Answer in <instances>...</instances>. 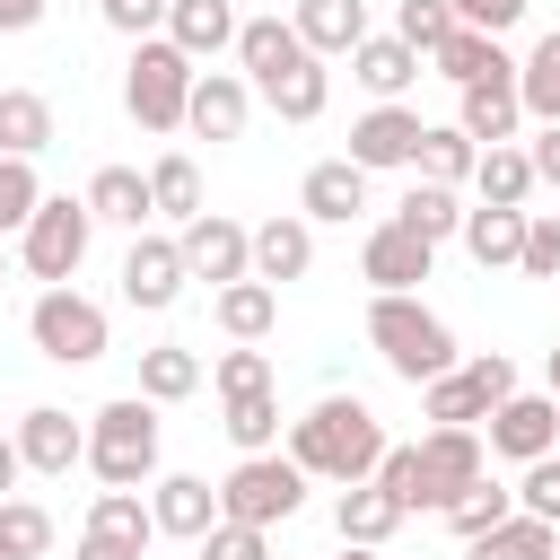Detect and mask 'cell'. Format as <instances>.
I'll use <instances>...</instances> for the list:
<instances>
[{
    "label": "cell",
    "mask_w": 560,
    "mask_h": 560,
    "mask_svg": "<svg viewBox=\"0 0 560 560\" xmlns=\"http://www.w3.org/2000/svg\"><path fill=\"white\" fill-rule=\"evenodd\" d=\"M472 481H481V438L472 429H429L420 446H385V464H376V490H394L402 516L411 508H455Z\"/></svg>",
    "instance_id": "7a4b0ae2"
},
{
    "label": "cell",
    "mask_w": 560,
    "mask_h": 560,
    "mask_svg": "<svg viewBox=\"0 0 560 560\" xmlns=\"http://www.w3.org/2000/svg\"><path fill=\"white\" fill-rule=\"evenodd\" d=\"M79 560H140V542H105V534H79Z\"/></svg>",
    "instance_id": "f5cc1de1"
},
{
    "label": "cell",
    "mask_w": 560,
    "mask_h": 560,
    "mask_svg": "<svg viewBox=\"0 0 560 560\" xmlns=\"http://www.w3.org/2000/svg\"><path fill=\"white\" fill-rule=\"evenodd\" d=\"M429 254H438V245H420L402 219H385V228L368 236V280H376V298H411V280H429Z\"/></svg>",
    "instance_id": "5bb4252c"
},
{
    "label": "cell",
    "mask_w": 560,
    "mask_h": 560,
    "mask_svg": "<svg viewBox=\"0 0 560 560\" xmlns=\"http://www.w3.org/2000/svg\"><path fill=\"white\" fill-rule=\"evenodd\" d=\"M464 245H472V262L481 271H499V262H516L525 254V210H464Z\"/></svg>",
    "instance_id": "4316f807"
},
{
    "label": "cell",
    "mask_w": 560,
    "mask_h": 560,
    "mask_svg": "<svg viewBox=\"0 0 560 560\" xmlns=\"http://www.w3.org/2000/svg\"><path fill=\"white\" fill-rule=\"evenodd\" d=\"M228 438H236L245 455H271V438H280V402H271V394H236V402H228Z\"/></svg>",
    "instance_id": "b9f144b4"
},
{
    "label": "cell",
    "mask_w": 560,
    "mask_h": 560,
    "mask_svg": "<svg viewBox=\"0 0 560 560\" xmlns=\"http://www.w3.org/2000/svg\"><path fill=\"white\" fill-rule=\"evenodd\" d=\"M368 341H376L385 368L411 376V385H438V376L455 368V341H446V324H438L420 298H376V306H368Z\"/></svg>",
    "instance_id": "3957f363"
},
{
    "label": "cell",
    "mask_w": 560,
    "mask_h": 560,
    "mask_svg": "<svg viewBox=\"0 0 560 560\" xmlns=\"http://www.w3.org/2000/svg\"><path fill=\"white\" fill-rule=\"evenodd\" d=\"M516 105L534 122H560V35H542L525 61H516Z\"/></svg>",
    "instance_id": "f546056e"
},
{
    "label": "cell",
    "mask_w": 560,
    "mask_h": 560,
    "mask_svg": "<svg viewBox=\"0 0 560 560\" xmlns=\"http://www.w3.org/2000/svg\"><path fill=\"white\" fill-rule=\"evenodd\" d=\"M298 35H306V52H359L368 9L359 0H298Z\"/></svg>",
    "instance_id": "ffe728a7"
},
{
    "label": "cell",
    "mask_w": 560,
    "mask_h": 560,
    "mask_svg": "<svg viewBox=\"0 0 560 560\" xmlns=\"http://www.w3.org/2000/svg\"><path fill=\"white\" fill-rule=\"evenodd\" d=\"M184 245H166V236H140L131 254H122V298L131 306H175L184 298Z\"/></svg>",
    "instance_id": "4fadbf2b"
},
{
    "label": "cell",
    "mask_w": 560,
    "mask_h": 560,
    "mask_svg": "<svg viewBox=\"0 0 560 560\" xmlns=\"http://www.w3.org/2000/svg\"><path fill=\"white\" fill-rule=\"evenodd\" d=\"M88 464L105 472V490H131V481L158 472V411H149V394H122V402L96 411V429H88Z\"/></svg>",
    "instance_id": "277c9868"
},
{
    "label": "cell",
    "mask_w": 560,
    "mask_h": 560,
    "mask_svg": "<svg viewBox=\"0 0 560 560\" xmlns=\"http://www.w3.org/2000/svg\"><path fill=\"white\" fill-rule=\"evenodd\" d=\"M122 105L149 131H175L192 114V52L184 44H140L131 52V79H122Z\"/></svg>",
    "instance_id": "5b68a950"
},
{
    "label": "cell",
    "mask_w": 560,
    "mask_h": 560,
    "mask_svg": "<svg viewBox=\"0 0 560 560\" xmlns=\"http://www.w3.org/2000/svg\"><path fill=\"white\" fill-rule=\"evenodd\" d=\"M551 542H560V534H551L542 516H508V525H490V534L472 542V560H551Z\"/></svg>",
    "instance_id": "d590c367"
},
{
    "label": "cell",
    "mask_w": 560,
    "mask_h": 560,
    "mask_svg": "<svg viewBox=\"0 0 560 560\" xmlns=\"http://www.w3.org/2000/svg\"><path fill=\"white\" fill-rule=\"evenodd\" d=\"M394 219H402L420 245H438V236H455V228H464V210H455V192H446V184H411Z\"/></svg>",
    "instance_id": "d6a6232c"
},
{
    "label": "cell",
    "mask_w": 560,
    "mask_h": 560,
    "mask_svg": "<svg viewBox=\"0 0 560 560\" xmlns=\"http://www.w3.org/2000/svg\"><path fill=\"white\" fill-rule=\"evenodd\" d=\"M525 158H534V184H560V122H542V140Z\"/></svg>",
    "instance_id": "816d5d0a"
},
{
    "label": "cell",
    "mask_w": 560,
    "mask_h": 560,
    "mask_svg": "<svg viewBox=\"0 0 560 560\" xmlns=\"http://www.w3.org/2000/svg\"><path fill=\"white\" fill-rule=\"evenodd\" d=\"M306 262H315L306 219H262V228H254V280H298Z\"/></svg>",
    "instance_id": "cb8c5ba5"
},
{
    "label": "cell",
    "mask_w": 560,
    "mask_h": 560,
    "mask_svg": "<svg viewBox=\"0 0 560 560\" xmlns=\"http://www.w3.org/2000/svg\"><path fill=\"white\" fill-rule=\"evenodd\" d=\"M271 315H280V289H271V280H236V289H219V324H228L236 341H262Z\"/></svg>",
    "instance_id": "1f68e13d"
},
{
    "label": "cell",
    "mask_w": 560,
    "mask_h": 560,
    "mask_svg": "<svg viewBox=\"0 0 560 560\" xmlns=\"http://www.w3.org/2000/svg\"><path fill=\"white\" fill-rule=\"evenodd\" d=\"M44 210V184H35V166L26 158H0V228H26Z\"/></svg>",
    "instance_id": "ee69618b"
},
{
    "label": "cell",
    "mask_w": 560,
    "mask_h": 560,
    "mask_svg": "<svg viewBox=\"0 0 560 560\" xmlns=\"http://www.w3.org/2000/svg\"><path fill=\"white\" fill-rule=\"evenodd\" d=\"M149 516H158V534H192V542H201V534L219 525V490L192 481V472H166L158 499H149Z\"/></svg>",
    "instance_id": "ac0fdd59"
},
{
    "label": "cell",
    "mask_w": 560,
    "mask_h": 560,
    "mask_svg": "<svg viewBox=\"0 0 560 560\" xmlns=\"http://www.w3.org/2000/svg\"><path fill=\"white\" fill-rule=\"evenodd\" d=\"M88 228H96V210L88 201H44L35 219H26V271L35 280H52V289H70V271L88 262Z\"/></svg>",
    "instance_id": "ba28073f"
},
{
    "label": "cell",
    "mask_w": 560,
    "mask_h": 560,
    "mask_svg": "<svg viewBox=\"0 0 560 560\" xmlns=\"http://www.w3.org/2000/svg\"><path fill=\"white\" fill-rule=\"evenodd\" d=\"M534 280H560V219H525V254H516Z\"/></svg>",
    "instance_id": "c3c4849f"
},
{
    "label": "cell",
    "mask_w": 560,
    "mask_h": 560,
    "mask_svg": "<svg viewBox=\"0 0 560 560\" xmlns=\"http://www.w3.org/2000/svg\"><path fill=\"white\" fill-rule=\"evenodd\" d=\"M26 332H35V350H44V359H61V368L105 359V306H88L79 289H44V298H35V315H26Z\"/></svg>",
    "instance_id": "52a82bcc"
},
{
    "label": "cell",
    "mask_w": 560,
    "mask_h": 560,
    "mask_svg": "<svg viewBox=\"0 0 560 560\" xmlns=\"http://www.w3.org/2000/svg\"><path fill=\"white\" fill-rule=\"evenodd\" d=\"M0 280H9V254H0Z\"/></svg>",
    "instance_id": "680465c9"
},
{
    "label": "cell",
    "mask_w": 560,
    "mask_h": 560,
    "mask_svg": "<svg viewBox=\"0 0 560 560\" xmlns=\"http://www.w3.org/2000/svg\"><path fill=\"white\" fill-rule=\"evenodd\" d=\"M201 140H236L245 131V79H228V70H210V79H192V114H184Z\"/></svg>",
    "instance_id": "7402d4cb"
},
{
    "label": "cell",
    "mask_w": 560,
    "mask_h": 560,
    "mask_svg": "<svg viewBox=\"0 0 560 560\" xmlns=\"http://www.w3.org/2000/svg\"><path fill=\"white\" fill-rule=\"evenodd\" d=\"M236 61L254 70V88H271L280 70H298V61H306V35H298V26H280V18H245V26H236Z\"/></svg>",
    "instance_id": "2e32d148"
},
{
    "label": "cell",
    "mask_w": 560,
    "mask_h": 560,
    "mask_svg": "<svg viewBox=\"0 0 560 560\" xmlns=\"http://www.w3.org/2000/svg\"><path fill=\"white\" fill-rule=\"evenodd\" d=\"M262 96H271V105H280V114H289V122H315V114H324V96H332V88H324V70H315V52H306V61H298V70H280V79H271V88H262Z\"/></svg>",
    "instance_id": "f35d334b"
},
{
    "label": "cell",
    "mask_w": 560,
    "mask_h": 560,
    "mask_svg": "<svg viewBox=\"0 0 560 560\" xmlns=\"http://www.w3.org/2000/svg\"><path fill=\"white\" fill-rule=\"evenodd\" d=\"M219 394L236 402V394H271V359L262 350H228L219 359Z\"/></svg>",
    "instance_id": "f6af8a7d"
},
{
    "label": "cell",
    "mask_w": 560,
    "mask_h": 560,
    "mask_svg": "<svg viewBox=\"0 0 560 560\" xmlns=\"http://www.w3.org/2000/svg\"><path fill=\"white\" fill-rule=\"evenodd\" d=\"M350 70H359V88H376V96L394 105V96H402V88L420 79V52H411L402 35H368V44L350 52Z\"/></svg>",
    "instance_id": "44dd1931"
},
{
    "label": "cell",
    "mask_w": 560,
    "mask_h": 560,
    "mask_svg": "<svg viewBox=\"0 0 560 560\" xmlns=\"http://www.w3.org/2000/svg\"><path fill=\"white\" fill-rule=\"evenodd\" d=\"M560 446V402L551 394H508L490 411V455H516V464H542Z\"/></svg>",
    "instance_id": "8fae6325"
},
{
    "label": "cell",
    "mask_w": 560,
    "mask_h": 560,
    "mask_svg": "<svg viewBox=\"0 0 560 560\" xmlns=\"http://www.w3.org/2000/svg\"><path fill=\"white\" fill-rule=\"evenodd\" d=\"M52 140V105L35 88H0V158H35Z\"/></svg>",
    "instance_id": "83f0119b"
},
{
    "label": "cell",
    "mask_w": 560,
    "mask_h": 560,
    "mask_svg": "<svg viewBox=\"0 0 560 560\" xmlns=\"http://www.w3.org/2000/svg\"><path fill=\"white\" fill-rule=\"evenodd\" d=\"M332 525H341V542H350V551H376V542L402 525V499H394V490H376V481H350V490H341V508H332Z\"/></svg>",
    "instance_id": "d6986e66"
},
{
    "label": "cell",
    "mask_w": 560,
    "mask_h": 560,
    "mask_svg": "<svg viewBox=\"0 0 560 560\" xmlns=\"http://www.w3.org/2000/svg\"><path fill=\"white\" fill-rule=\"evenodd\" d=\"M201 385V359L192 350H140V394L149 402H184Z\"/></svg>",
    "instance_id": "8d00e7d4"
},
{
    "label": "cell",
    "mask_w": 560,
    "mask_h": 560,
    "mask_svg": "<svg viewBox=\"0 0 560 560\" xmlns=\"http://www.w3.org/2000/svg\"><path fill=\"white\" fill-rule=\"evenodd\" d=\"M420 140H429V122L411 105H376L350 131V166H420Z\"/></svg>",
    "instance_id": "7c38bea8"
},
{
    "label": "cell",
    "mask_w": 560,
    "mask_h": 560,
    "mask_svg": "<svg viewBox=\"0 0 560 560\" xmlns=\"http://www.w3.org/2000/svg\"><path fill=\"white\" fill-rule=\"evenodd\" d=\"M508 394H516V368L490 350V359H472V368H446V376L429 385V420H438V429H472V420H490Z\"/></svg>",
    "instance_id": "9c48e42d"
},
{
    "label": "cell",
    "mask_w": 560,
    "mask_h": 560,
    "mask_svg": "<svg viewBox=\"0 0 560 560\" xmlns=\"http://www.w3.org/2000/svg\"><path fill=\"white\" fill-rule=\"evenodd\" d=\"M472 166H481V149H472L464 131H429V140H420V184H446V192H455Z\"/></svg>",
    "instance_id": "ab89813d"
},
{
    "label": "cell",
    "mask_w": 560,
    "mask_h": 560,
    "mask_svg": "<svg viewBox=\"0 0 560 560\" xmlns=\"http://www.w3.org/2000/svg\"><path fill=\"white\" fill-rule=\"evenodd\" d=\"M551 402H560V350H551Z\"/></svg>",
    "instance_id": "9f6ffc18"
},
{
    "label": "cell",
    "mask_w": 560,
    "mask_h": 560,
    "mask_svg": "<svg viewBox=\"0 0 560 560\" xmlns=\"http://www.w3.org/2000/svg\"><path fill=\"white\" fill-rule=\"evenodd\" d=\"M525 516H542V525H560V455H542V464H525Z\"/></svg>",
    "instance_id": "bcb514c9"
},
{
    "label": "cell",
    "mask_w": 560,
    "mask_h": 560,
    "mask_svg": "<svg viewBox=\"0 0 560 560\" xmlns=\"http://www.w3.org/2000/svg\"><path fill=\"white\" fill-rule=\"evenodd\" d=\"M166 18H175V35H166V44H184L192 61H201V52H219V44H236V9H228V0H175Z\"/></svg>",
    "instance_id": "f1b7e54d"
},
{
    "label": "cell",
    "mask_w": 560,
    "mask_h": 560,
    "mask_svg": "<svg viewBox=\"0 0 560 560\" xmlns=\"http://www.w3.org/2000/svg\"><path fill=\"white\" fill-rule=\"evenodd\" d=\"M201 560H271V551H262V525H228V516H219V525L201 534Z\"/></svg>",
    "instance_id": "7dc6e473"
},
{
    "label": "cell",
    "mask_w": 560,
    "mask_h": 560,
    "mask_svg": "<svg viewBox=\"0 0 560 560\" xmlns=\"http://www.w3.org/2000/svg\"><path fill=\"white\" fill-rule=\"evenodd\" d=\"M429 61H438V70L455 79V88H472V79H499V70H516V61L499 52V35H481V26H455V35H446V44L429 52Z\"/></svg>",
    "instance_id": "d4e9b609"
},
{
    "label": "cell",
    "mask_w": 560,
    "mask_h": 560,
    "mask_svg": "<svg viewBox=\"0 0 560 560\" xmlns=\"http://www.w3.org/2000/svg\"><path fill=\"white\" fill-rule=\"evenodd\" d=\"M88 534H105V542H140V551H149V534H158V516L140 508V490H105V499L88 508Z\"/></svg>",
    "instance_id": "836d02e7"
},
{
    "label": "cell",
    "mask_w": 560,
    "mask_h": 560,
    "mask_svg": "<svg viewBox=\"0 0 560 560\" xmlns=\"http://www.w3.org/2000/svg\"><path fill=\"white\" fill-rule=\"evenodd\" d=\"M149 192H158L166 219H184V228L201 219V175H192V158H158V166H149Z\"/></svg>",
    "instance_id": "60d3db41"
},
{
    "label": "cell",
    "mask_w": 560,
    "mask_h": 560,
    "mask_svg": "<svg viewBox=\"0 0 560 560\" xmlns=\"http://www.w3.org/2000/svg\"><path fill=\"white\" fill-rule=\"evenodd\" d=\"M289 464L298 472H324V481H376L385 464V429L359 394H324L298 429H289Z\"/></svg>",
    "instance_id": "6da1fadb"
},
{
    "label": "cell",
    "mask_w": 560,
    "mask_h": 560,
    "mask_svg": "<svg viewBox=\"0 0 560 560\" xmlns=\"http://www.w3.org/2000/svg\"><path fill=\"white\" fill-rule=\"evenodd\" d=\"M481 201L490 210H525V192H534V158L525 149H481Z\"/></svg>",
    "instance_id": "4dcf8cb0"
},
{
    "label": "cell",
    "mask_w": 560,
    "mask_h": 560,
    "mask_svg": "<svg viewBox=\"0 0 560 560\" xmlns=\"http://www.w3.org/2000/svg\"><path fill=\"white\" fill-rule=\"evenodd\" d=\"M52 551V516L35 499H0V560H44Z\"/></svg>",
    "instance_id": "e575fe53"
},
{
    "label": "cell",
    "mask_w": 560,
    "mask_h": 560,
    "mask_svg": "<svg viewBox=\"0 0 560 560\" xmlns=\"http://www.w3.org/2000/svg\"><path fill=\"white\" fill-rule=\"evenodd\" d=\"M508 516H516V490H499V481H472V490L446 508V525H455L464 542H481V534H490V525H508Z\"/></svg>",
    "instance_id": "74e56055"
},
{
    "label": "cell",
    "mask_w": 560,
    "mask_h": 560,
    "mask_svg": "<svg viewBox=\"0 0 560 560\" xmlns=\"http://www.w3.org/2000/svg\"><path fill=\"white\" fill-rule=\"evenodd\" d=\"M516 114H525V105H516V70H499V79H472V88H464V122H455V131H464V140H490V149H508Z\"/></svg>",
    "instance_id": "e0dca14e"
},
{
    "label": "cell",
    "mask_w": 560,
    "mask_h": 560,
    "mask_svg": "<svg viewBox=\"0 0 560 560\" xmlns=\"http://www.w3.org/2000/svg\"><path fill=\"white\" fill-rule=\"evenodd\" d=\"M175 245H184V271H192V280H219V289H236V280L254 271V236H245L236 219H210V210H201V219H192Z\"/></svg>",
    "instance_id": "30bf717a"
},
{
    "label": "cell",
    "mask_w": 560,
    "mask_h": 560,
    "mask_svg": "<svg viewBox=\"0 0 560 560\" xmlns=\"http://www.w3.org/2000/svg\"><path fill=\"white\" fill-rule=\"evenodd\" d=\"M88 210H96V219H114V228H140V219L158 210V192H149V175H140V166H96Z\"/></svg>",
    "instance_id": "603a6c76"
},
{
    "label": "cell",
    "mask_w": 560,
    "mask_h": 560,
    "mask_svg": "<svg viewBox=\"0 0 560 560\" xmlns=\"http://www.w3.org/2000/svg\"><path fill=\"white\" fill-rule=\"evenodd\" d=\"M298 499H306V472L280 464V455H245L219 481V516L228 525H280V516H298Z\"/></svg>",
    "instance_id": "8992f818"
},
{
    "label": "cell",
    "mask_w": 560,
    "mask_h": 560,
    "mask_svg": "<svg viewBox=\"0 0 560 560\" xmlns=\"http://www.w3.org/2000/svg\"><path fill=\"white\" fill-rule=\"evenodd\" d=\"M350 560H376V551H350Z\"/></svg>",
    "instance_id": "6f0895ef"
},
{
    "label": "cell",
    "mask_w": 560,
    "mask_h": 560,
    "mask_svg": "<svg viewBox=\"0 0 560 560\" xmlns=\"http://www.w3.org/2000/svg\"><path fill=\"white\" fill-rule=\"evenodd\" d=\"M394 35H402L411 52H438V44L455 35V0H402V18H394Z\"/></svg>",
    "instance_id": "7bdbcfd3"
},
{
    "label": "cell",
    "mask_w": 560,
    "mask_h": 560,
    "mask_svg": "<svg viewBox=\"0 0 560 560\" xmlns=\"http://www.w3.org/2000/svg\"><path fill=\"white\" fill-rule=\"evenodd\" d=\"M18 455H26L35 472H70V464L88 455V429H79L70 411H52V402H35V411L18 420Z\"/></svg>",
    "instance_id": "9a60e30c"
},
{
    "label": "cell",
    "mask_w": 560,
    "mask_h": 560,
    "mask_svg": "<svg viewBox=\"0 0 560 560\" xmlns=\"http://www.w3.org/2000/svg\"><path fill=\"white\" fill-rule=\"evenodd\" d=\"M44 18V0H0V35H18V26H35Z\"/></svg>",
    "instance_id": "db71d44e"
},
{
    "label": "cell",
    "mask_w": 560,
    "mask_h": 560,
    "mask_svg": "<svg viewBox=\"0 0 560 560\" xmlns=\"http://www.w3.org/2000/svg\"><path fill=\"white\" fill-rule=\"evenodd\" d=\"M158 9H175V0H105V26H122V35H140Z\"/></svg>",
    "instance_id": "f907efd6"
},
{
    "label": "cell",
    "mask_w": 560,
    "mask_h": 560,
    "mask_svg": "<svg viewBox=\"0 0 560 560\" xmlns=\"http://www.w3.org/2000/svg\"><path fill=\"white\" fill-rule=\"evenodd\" d=\"M18 472H26V455H18V438H0V490H9Z\"/></svg>",
    "instance_id": "11a10c76"
},
{
    "label": "cell",
    "mask_w": 560,
    "mask_h": 560,
    "mask_svg": "<svg viewBox=\"0 0 560 560\" xmlns=\"http://www.w3.org/2000/svg\"><path fill=\"white\" fill-rule=\"evenodd\" d=\"M525 18V0H455V26H481V35H508Z\"/></svg>",
    "instance_id": "681fc988"
},
{
    "label": "cell",
    "mask_w": 560,
    "mask_h": 560,
    "mask_svg": "<svg viewBox=\"0 0 560 560\" xmlns=\"http://www.w3.org/2000/svg\"><path fill=\"white\" fill-rule=\"evenodd\" d=\"M359 201H368V166H350V158L306 166V219H350Z\"/></svg>",
    "instance_id": "484cf974"
}]
</instances>
